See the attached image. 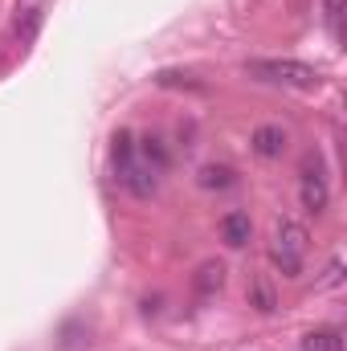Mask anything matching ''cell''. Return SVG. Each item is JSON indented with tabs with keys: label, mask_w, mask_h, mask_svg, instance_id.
Returning a JSON list of instances; mask_svg holds the SVG:
<instances>
[{
	"label": "cell",
	"mask_w": 347,
	"mask_h": 351,
	"mask_svg": "<svg viewBox=\"0 0 347 351\" xmlns=\"http://www.w3.org/2000/svg\"><path fill=\"white\" fill-rule=\"evenodd\" d=\"M307 245H311V233L294 221V217H282L274 225V241H270V258L282 269V278H298L302 262H307Z\"/></svg>",
	"instance_id": "6da1fadb"
},
{
	"label": "cell",
	"mask_w": 347,
	"mask_h": 351,
	"mask_svg": "<svg viewBox=\"0 0 347 351\" xmlns=\"http://www.w3.org/2000/svg\"><path fill=\"white\" fill-rule=\"evenodd\" d=\"M246 74L258 82H274V86H290V90H315L323 82V74L307 62L294 58H265V62H246Z\"/></svg>",
	"instance_id": "7a4b0ae2"
},
{
	"label": "cell",
	"mask_w": 347,
	"mask_h": 351,
	"mask_svg": "<svg viewBox=\"0 0 347 351\" xmlns=\"http://www.w3.org/2000/svg\"><path fill=\"white\" fill-rule=\"evenodd\" d=\"M302 208L307 213H323L327 208V200H331V188H327V176H323V164L311 156L307 164H302Z\"/></svg>",
	"instance_id": "3957f363"
},
{
	"label": "cell",
	"mask_w": 347,
	"mask_h": 351,
	"mask_svg": "<svg viewBox=\"0 0 347 351\" xmlns=\"http://www.w3.org/2000/svg\"><path fill=\"white\" fill-rule=\"evenodd\" d=\"M119 180H123V188H127L131 196H139V200H152V196H156V172L143 168L139 160H131V164L119 172Z\"/></svg>",
	"instance_id": "277c9868"
},
{
	"label": "cell",
	"mask_w": 347,
	"mask_h": 351,
	"mask_svg": "<svg viewBox=\"0 0 347 351\" xmlns=\"http://www.w3.org/2000/svg\"><path fill=\"white\" fill-rule=\"evenodd\" d=\"M221 286H225V262H204L200 269H196V278H192V294H196L200 302L217 298Z\"/></svg>",
	"instance_id": "5b68a950"
},
{
	"label": "cell",
	"mask_w": 347,
	"mask_h": 351,
	"mask_svg": "<svg viewBox=\"0 0 347 351\" xmlns=\"http://www.w3.org/2000/svg\"><path fill=\"white\" fill-rule=\"evenodd\" d=\"M254 152H258L261 160H278L286 152V131L278 123H261L258 131H254Z\"/></svg>",
	"instance_id": "8992f818"
},
{
	"label": "cell",
	"mask_w": 347,
	"mask_h": 351,
	"mask_svg": "<svg viewBox=\"0 0 347 351\" xmlns=\"http://www.w3.org/2000/svg\"><path fill=\"white\" fill-rule=\"evenodd\" d=\"M250 233H254V225H250L246 213H225V217H221V237H225L233 250H241V245L250 241Z\"/></svg>",
	"instance_id": "52a82bcc"
},
{
	"label": "cell",
	"mask_w": 347,
	"mask_h": 351,
	"mask_svg": "<svg viewBox=\"0 0 347 351\" xmlns=\"http://www.w3.org/2000/svg\"><path fill=\"white\" fill-rule=\"evenodd\" d=\"M196 180H200V188L213 192V188H233V184H237V172H233L229 164H204Z\"/></svg>",
	"instance_id": "ba28073f"
},
{
	"label": "cell",
	"mask_w": 347,
	"mask_h": 351,
	"mask_svg": "<svg viewBox=\"0 0 347 351\" xmlns=\"http://www.w3.org/2000/svg\"><path fill=\"white\" fill-rule=\"evenodd\" d=\"M302 351H344V331L327 327V331H311L302 339Z\"/></svg>",
	"instance_id": "9c48e42d"
},
{
	"label": "cell",
	"mask_w": 347,
	"mask_h": 351,
	"mask_svg": "<svg viewBox=\"0 0 347 351\" xmlns=\"http://www.w3.org/2000/svg\"><path fill=\"white\" fill-rule=\"evenodd\" d=\"M110 160H115L119 172L135 160V139H131V131H115V139H110Z\"/></svg>",
	"instance_id": "30bf717a"
},
{
	"label": "cell",
	"mask_w": 347,
	"mask_h": 351,
	"mask_svg": "<svg viewBox=\"0 0 347 351\" xmlns=\"http://www.w3.org/2000/svg\"><path fill=\"white\" fill-rule=\"evenodd\" d=\"M250 298H254V306H258L261 315H270V311L278 306V302H274V290H270L265 278H254V282H250Z\"/></svg>",
	"instance_id": "8fae6325"
},
{
	"label": "cell",
	"mask_w": 347,
	"mask_h": 351,
	"mask_svg": "<svg viewBox=\"0 0 347 351\" xmlns=\"http://www.w3.org/2000/svg\"><path fill=\"white\" fill-rule=\"evenodd\" d=\"M139 152H143V160H147V168H152V172H164V168H168V152H164V143H160V139H143V147H139Z\"/></svg>",
	"instance_id": "7c38bea8"
},
{
	"label": "cell",
	"mask_w": 347,
	"mask_h": 351,
	"mask_svg": "<svg viewBox=\"0 0 347 351\" xmlns=\"http://www.w3.org/2000/svg\"><path fill=\"white\" fill-rule=\"evenodd\" d=\"M37 25H41V8H25V16L16 21V37H21V41H33Z\"/></svg>",
	"instance_id": "4fadbf2b"
},
{
	"label": "cell",
	"mask_w": 347,
	"mask_h": 351,
	"mask_svg": "<svg viewBox=\"0 0 347 351\" xmlns=\"http://www.w3.org/2000/svg\"><path fill=\"white\" fill-rule=\"evenodd\" d=\"M339 16H344V0H323V21H327L335 41H339Z\"/></svg>",
	"instance_id": "5bb4252c"
},
{
	"label": "cell",
	"mask_w": 347,
	"mask_h": 351,
	"mask_svg": "<svg viewBox=\"0 0 347 351\" xmlns=\"http://www.w3.org/2000/svg\"><path fill=\"white\" fill-rule=\"evenodd\" d=\"M339 282H344V262L335 258V262H331V269H327V278H323V286H339Z\"/></svg>",
	"instance_id": "9a60e30c"
}]
</instances>
